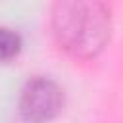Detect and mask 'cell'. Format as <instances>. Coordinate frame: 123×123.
I'll return each mask as SVG.
<instances>
[{
	"label": "cell",
	"mask_w": 123,
	"mask_h": 123,
	"mask_svg": "<svg viewBox=\"0 0 123 123\" xmlns=\"http://www.w3.org/2000/svg\"><path fill=\"white\" fill-rule=\"evenodd\" d=\"M63 108V92L48 77H33L21 90L19 115L27 123H48Z\"/></svg>",
	"instance_id": "obj_2"
},
{
	"label": "cell",
	"mask_w": 123,
	"mask_h": 123,
	"mask_svg": "<svg viewBox=\"0 0 123 123\" xmlns=\"http://www.w3.org/2000/svg\"><path fill=\"white\" fill-rule=\"evenodd\" d=\"M52 35L58 46L73 58H96L111 37V15L102 0H56Z\"/></svg>",
	"instance_id": "obj_1"
},
{
	"label": "cell",
	"mask_w": 123,
	"mask_h": 123,
	"mask_svg": "<svg viewBox=\"0 0 123 123\" xmlns=\"http://www.w3.org/2000/svg\"><path fill=\"white\" fill-rule=\"evenodd\" d=\"M21 46H23L21 37L15 31L0 27V62H12L13 58H17Z\"/></svg>",
	"instance_id": "obj_3"
}]
</instances>
